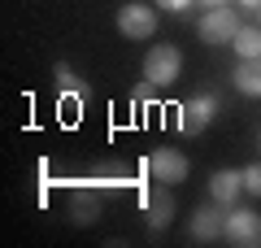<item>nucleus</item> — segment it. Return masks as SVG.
<instances>
[{
	"mask_svg": "<svg viewBox=\"0 0 261 248\" xmlns=\"http://www.w3.org/2000/svg\"><path fill=\"white\" fill-rule=\"evenodd\" d=\"M178 70H183V57H178L174 44L148 48V57H144V83H148L152 92H161V87L178 83Z\"/></svg>",
	"mask_w": 261,
	"mask_h": 248,
	"instance_id": "obj_1",
	"label": "nucleus"
},
{
	"mask_svg": "<svg viewBox=\"0 0 261 248\" xmlns=\"http://www.w3.org/2000/svg\"><path fill=\"white\" fill-rule=\"evenodd\" d=\"M214 118H218V96L200 92V96H192V101L178 109V131H183V135H200Z\"/></svg>",
	"mask_w": 261,
	"mask_h": 248,
	"instance_id": "obj_2",
	"label": "nucleus"
},
{
	"mask_svg": "<svg viewBox=\"0 0 261 248\" xmlns=\"http://www.w3.org/2000/svg\"><path fill=\"white\" fill-rule=\"evenodd\" d=\"M187 170H192V165H187V157L183 153H174V148H152L148 153V175L157 179V183H183L187 179Z\"/></svg>",
	"mask_w": 261,
	"mask_h": 248,
	"instance_id": "obj_3",
	"label": "nucleus"
},
{
	"mask_svg": "<svg viewBox=\"0 0 261 248\" xmlns=\"http://www.w3.org/2000/svg\"><path fill=\"white\" fill-rule=\"evenodd\" d=\"M200 39H205V44H231L235 35H240V18H235L231 9H226V5H218V9H209L205 18H200Z\"/></svg>",
	"mask_w": 261,
	"mask_h": 248,
	"instance_id": "obj_4",
	"label": "nucleus"
},
{
	"mask_svg": "<svg viewBox=\"0 0 261 248\" xmlns=\"http://www.w3.org/2000/svg\"><path fill=\"white\" fill-rule=\"evenodd\" d=\"M222 235L231 244H261V213L257 209H231Z\"/></svg>",
	"mask_w": 261,
	"mask_h": 248,
	"instance_id": "obj_5",
	"label": "nucleus"
},
{
	"mask_svg": "<svg viewBox=\"0 0 261 248\" xmlns=\"http://www.w3.org/2000/svg\"><path fill=\"white\" fill-rule=\"evenodd\" d=\"M118 31L126 39H148L152 31H157V13H152L148 5H122L118 9Z\"/></svg>",
	"mask_w": 261,
	"mask_h": 248,
	"instance_id": "obj_6",
	"label": "nucleus"
},
{
	"mask_svg": "<svg viewBox=\"0 0 261 248\" xmlns=\"http://www.w3.org/2000/svg\"><path fill=\"white\" fill-rule=\"evenodd\" d=\"M144 209H148V227L152 231H166L170 222H174V196H170V183L152 187V192L144 196Z\"/></svg>",
	"mask_w": 261,
	"mask_h": 248,
	"instance_id": "obj_7",
	"label": "nucleus"
},
{
	"mask_svg": "<svg viewBox=\"0 0 261 248\" xmlns=\"http://www.w3.org/2000/svg\"><path fill=\"white\" fill-rule=\"evenodd\" d=\"M218 209H222V205L214 201V205H200V209L192 213V239H196V244H209V239H218V235H222L226 218H222Z\"/></svg>",
	"mask_w": 261,
	"mask_h": 248,
	"instance_id": "obj_8",
	"label": "nucleus"
},
{
	"mask_svg": "<svg viewBox=\"0 0 261 248\" xmlns=\"http://www.w3.org/2000/svg\"><path fill=\"white\" fill-rule=\"evenodd\" d=\"M209 192H214L218 205H235L244 192V170H218L214 179H209Z\"/></svg>",
	"mask_w": 261,
	"mask_h": 248,
	"instance_id": "obj_9",
	"label": "nucleus"
},
{
	"mask_svg": "<svg viewBox=\"0 0 261 248\" xmlns=\"http://www.w3.org/2000/svg\"><path fill=\"white\" fill-rule=\"evenodd\" d=\"M70 218H74L79 227H92V222H100V196L87 192V187H79V192L70 196Z\"/></svg>",
	"mask_w": 261,
	"mask_h": 248,
	"instance_id": "obj_10",
	"label": "nucleus"
},
{
	"mask_svg": "<svg viewBox=\"0 0 261 248\" xmlns=\"http://www.w3.org/2000/svg\"><path fill=\"white\" fill-rule=\"evenodd\" d=\"M235 87L244 96H261V57H244L235 65Z\"/></svg>",
	"mask_w": 261,
	"mask_h": 248,
	"instance_id": "obj_11",
	"label": "nucleus"
},
{
	"mask_svg": "<svg viewBox=\"0 0 261 248\" xmlns=\"http://www.w3.org/2000/svg\"><path fill=\"white\" fill-rule=\"evenodd\" d=\"M57 83H61V92H65V96H79V101H87V96H92V87H87V83L79 79L70 65H57Z\"/></svg>",
	"mask_w": 261,
	"mask_h": 248,
	"instance_id": "obj_12",
	"label": "nucleus"
},
{
	"mask_svg": "<svg viewBox=\"0 0 261 248\" xmlns=\"http://www.w3.org/2000/svg\"><path fill=\"white\" fill-rule=\"evenodd\" d=\"M231 44H235V53H240V61L244 57H261V31L257 27H240V35H235Z\"/></svg>",
	"mask_w": 261,
	"mask_h": 248,
	"instance_id": "obj_13",
	"label": "nucleus"
},
{
	"mask_svg": "<svg viewBox=\"0 0 261 248\" xmlns=\"http://www.w3.org/2000/svg\"><path fill=\"white\" fill-rule=\"evenodd\" d=\"M244 192L261 201V165H248V170H244Z\"/></svg>",
	"mask_w": 261,
	"mask_h": 248,
	"instance_id": "obj_14",
	"label": "nucleus"
},
{
	"mask_svg": "<svg viewBox=\"0 0 261 248\" xmlns=\"http://www.w3.org/2000/svg\"><path fill=\"white\" fill-rule=\"evenodd\" d=\"M152 5H161V9H170V13H183L192 0H152Z\"/></svg>",
	"mask_w": 261,
	"mask_h": 248,
	"instance_id": "obj_15",
	"label": "nucleus"
},
{
	"mask_svg": "<svg viewBox=\"0 0 261 248\" xmlns=\"http://www.w3.org/2000/svg\"><path fill=\"white\" fill-rule=\"evenodd\" d=\"M200 5H205V9H218V5H226V0H200Z\"/></svg>",
	"mask_w": 261,
	"mask_h": 248,
	"instance_id": "obj_16",
	"label": "nucleus"
},
{
	"mask_svg": "<svg viewBox=\"0 0 261 248\" xmlns=\"http://www.w3.org/2000/svg\"><path fill=\"white\" fill-rule=\"evenodd\" d=\"M240 5H244V9H257V5H261V0H240Z\"/></svg>",
	"mask_w": 261,
	"mask_h": 248,
	"instance_id": "obj_17",
	"label": "nucleus"
},
{
	"mask_svg": "<svg viewBox=\"0 0 261 248\" xmlns=\"http://www.w3.org/2000/svg\"><path fill=\"white\" fill-rule=\"evenodd\" d=\"M257 9H261V5H257Z\"/></svg>",
	"mask_w": 261,
	"mask_h": 248,
	"instance_id": "obj_18",
	"label": "nucleus"
}]
</instances>
